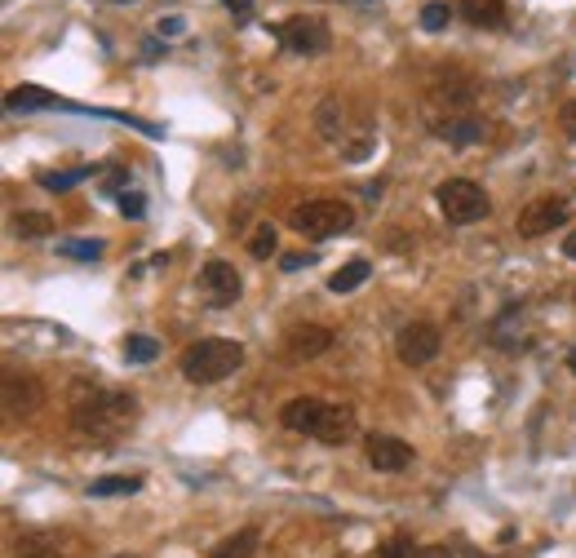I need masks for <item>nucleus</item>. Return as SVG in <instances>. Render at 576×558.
<instances>
[{"label":"nucleus","instance_id":"39","mask_svg":"<svg viewBox=\"0 0 576 558\" xmlns=\"http://www.w3.org/2000/svg\"><path fill=\"white\" fill-rule=\"evenodd\" d=\"M116 5H133V0H116Z\"/></svg>","mask_w":576,"mask_h":558},{"label":"nucleus","instance_id":"29","mask_svg":"<svg viewBox=\"0 0 576 558\" xmlns=\"http://www.w3.org/2000/svg\"><path fill=\"white\" fill-rule=\"evenodd\" d=\"M116 204H120V217H129V222H138V217L147 213V200H142L138 191H120Z\"/></svg>","mask_w":576,"mask_h":558},{"label":"nucleus","instance_id":"28","mask_svg":"<svg viewBox=\"0 0 576 558\" xmlns=\"http://www.w3.org/2000/svg\"><path fill=\"white\" fill-rule=\"evenodd\" d=\"M377 558H417V550L408 536H390V541L377 545Z\"/></svg>","mask_w":576,"mask_h":558},{"label":"nucleus","instance_id":"15","mask_svg":"<svg viewBox=\"0 0 576 558\" xmlns=\"http://www.w3.org/2000/svg\"><path fill=\"white\" fill-rule=\"evenodd\" d=\"M439 138L452 142V147H475V142L488 138V129L475 116H457V120H439Z\"/></svg>","mask_w":576,"mask_h":558},{"label":"nucleus","instance_id":"16","mask_svg":"<svg viewBox=\"0 0 576 558\" xmlns=\"http://www.w3.org/2000/svg\"><path fill=\"white\" fill-rule=\"evenodd\" d=\"M351 434H355V417L346 408H333V403H328V412H324L320 430H315V439H320V443H346Z\"/></svg>","mask_w":576,"mask_h":558},{"label":"nucleus","instance_id":"34","mask_svg":"<svg viewBox=\"0 0 576 558\" xmlns=\"http://www.w3.org/2000/svg\"><path fill=\"white\" fill-rule=\"evenodd\" d=\"M129 182V169H120V173H111L107 182H102V191H111V195H120V186Z\"/></svg>","mask_w":576,"mask_h":558},{"label":"nucleus","instance_id":"25","mask_svg":"<svg viewBox=\"0 0 576 558\" xmlns=\"http://www.w3.org/2000/svg\"><path fill=\"white\" fill-rule=\"evenodd\" d=\"M257 550V527H244L240 536H231V541L218 550V558H253Z\"/></svg>","mask_w":576,"mask_h":558},{"label":"nucleus","instance_id":"2","mask_svg":"<svg viewBox=\"0 0 576 558\" xmlns=\"http://www.w3.org/2000/svg\"><path fill=\"white\" fill-rule=\"evenodd\" d=\"M244 364V346L231 337H200L195 346H187L182 355V377L195 386H218L235 368Z\"/></svg>","mask_w":576,"mask_h":558},{"label":"nucleus","instance_id":"36","mask_svg":"<svg viewBox=\"0 0 576 558\" xmlns=\"http://www.w3.org/2000/svg\"><path fill=\"white\" fill-rule=\"evenodd\" d=\"M563 253H568V257H572V262H576V231L568 235V240H563Z\"/></svg>","mask_w":576,"mask_h":558},{"label":"nucleus","instance_id":"24","mask_svg":"<svg viewBox=\"0 0 576 558\" xmlns=\"http://www.w3.org/2000/svg\"><path fill=\"white\" fill-rule=\"evenodd\" d=\"M275 248H280V235H275L271 222H262V226L253 231V240H249V253L257 257V262H266V257H271Z\"/></svg>","mask_w":576,"mask_h":558},{"label":"nucleus","instance_id":"4","mask_svg":"<svg viewBox=\"0 0 576 558\" xmlns=\"http://www.w3.org/2000/svg\"><path fill=\"white\" fill-rule=\"evenodd\" d=\"M435 204H439V213L448 217L452 226H475V222H483L488 217V195H483V186H475V182H466V178H452V182H444L435 191Z\"/></svg>","mask_w":576,"mask_h":558},{"label":"nucleus","instance_id":"21","mask_svg":"<svg viewBox=\"0 0 576 558\" xmlns=\"http://www.w3.org/2000/svg\"><path fill=\"white\" fill-rule=\"evenodd\" d=\"M102 240H89V235H80V240H58V257H71V262H98L102 257Z\"/></svg>","mask_w":576,"mask_h":558},{"label":"nucleus","instance_id":"32","mask_svg":"<svg viewBox=\"0 0 576 558\" xmlns=\"http://www.w3.org/2000/svg\"><path fill=\"white\" fill-rule=\"evenodd\" d=\"M156 31H160V36H182V31H187V23H182V18L178 14H169V18H160V23H156Z\"/></svg>","mask_w":576,"mask_h":558},{"label":"nucleus","instance_id":"33","mask_svg":"<svg viewBox=\"0 0 576 558\" xmlns=\"http://www.w3.org/2000/svg\"><path fill=\"white\" fill-rule=\"evenodd\" d=\"M563 133H568V138H576V98L568 102V107H563Z\"/></svg>","mask_w":576,"mask_h":558},{"label":"nucleus","instance_id":"11","mask_svg":"<svg viewBox=\"0 0 576 558\" xmlns=\"http://www.w3.org/2000/svg\"><path fill=\"white\" fill-rule=\"evenodd\" d=\"M324 412H328V403H324V399H311V395L288 399L284 408H280V426H284V430H293V434H311V439H315V430H320Z\"/></svg>","mask_w":576,"mask_h":558},{"label":"nucleus","instance_id":"8","mask_svg":"<svg viewBox=\"0 0 576 558\" xmlns=\"http://www.w3.org/2000/svg\"><path fill=\"white\" fill-rule=\"evenodd\" d=\"M364 452H368V465L382 474H399L413 465V443L395 439V434H368Z\"/></svg>","mask_w":576,"mask_h":558},{"label":"nucleus","instance_id":"1","mask_svg":"<svg viewBox=\"0 0 576 558\" xmlns=\"http://www.w3.org/2000/svg\"><path fill=\"white\" fill-rule=\"evenodd\" d=\"M133 412H138V403H133V395H120V390H102L94 381H80L71 390V421L89 439L102 443L120 439L125 430H133Z\"/></svg>","mask_w":576,"mask_h":558},{"label":"nucleus","instance_id":"23","mask_svg":"<svg viewBox=\"0 0 576 558\" xmlns=\"http://www.w3.org/2000/svg\"><path fill=\"white\" fill-rule=\"evenodd\" d=\"M85 178H94V169H67V173H40V186H45V191H71V186L76 182H85Z\"/></svg>","mask_w":576,"mask_h":558},{"label":"nucleus","instance_id":"13","mask_svg":"<svg viewBox=\"0 0 576 558\" xmlns=\"http://www.w3.org/2000/svg\"><path fill=\"white\" fill-rule=\"evenodd\" d=\"M200 284H204V293H209V302L213 306H231L235 297H240V271H235L231 262H209L200 271Z\"/></svg>","mask_w":576,"mask_h":558},{"label":"nucleus","instance_id":"3","mask_svg":"<svg viewBox=\"0 0 576 558\" xmlns=\"http://www.w3.org/2000/svg\"><path fill=\"white\" fill-rule=\"evenodd\" d=\"M288 222H293V231L306 235V240H328V235L351 231L355 209L346 200H306L288 213Z\"/></svg>","mask_w":576,"mask_h":558},{"label":"nucleus","instance_id":"7","mask_svg":"<svg viewBox=\"0 0 576 558\" xmlns=\"http://www.w3.org/2000/svg\"><path fill=\"white\" fill-rule=\"evenodd\" d=\"M563 217H568V200H563V195H541V200L523 204V213H519V235H528V240H537V235H550L554 226H563Z\"/></svg>","mask_w":576,"mask_h":558},{"label":"nucleus","instance_id":"27","mask_svg":"<svg viewBox=\"0 0 576 558\" xmlns=\"http://www.w3.org/2000/svg\"><path fill=\"white\" fill-rule=\"evenodd\" d=\"M452 23V5H444V0H430L426 9H421V27L426 31H444Z\"/></svg>","mask_w":576,"mask_h":558},{"label":"nucleus","instance_id":"26","mask_svg":"<svg viewBox=\"0 0 576 558\" xmlns=\"http://www.w3.org/2000/svg\"><path fill=\"white\" fill-rule=\"evenodd\" d=\"M18 235H23V240L54 235V217H45V213H23V217H18Z\"/></svg>","mask_w":576,"mask_h":558},{"label":"nucleus","instance_id":"22","mask_svg":"<svg viewBox=\"0 0 576 558\" xmlns=\"http://www.w3.org/2000/svg\"><path fill=\"white\" fill-rule=\"evenodd\" d=\"M14 558H63V554H58L54 536L36 532V536H23V541H18V550H14Z\"/></svg>","mask_w":576,"mask_h":558},{"label":"nucleus","instance_id":"18","mask_svg":"<svg viewBox=\"0 0 576 558\" xmlns=\"http://www.w3.org/2000/svg\"><path fill=\"white\" fill-rule=\"evenodd\" d=\"M142 492V474H102L89 483V496H133Z\"/></svg>","mask_w":576,"mask_h":558},{"label":"nucleus","instance_id":"12","mask_svg":"<svg viewBox=\"0 0 576 558\" xmlns=\"http://www.w3.org/2000/svg\"><path fill=\"white\" fill-rule=\"evenodd\" d=\"M40 403H45V390H40V381L9 372V377H5V417H32Z\"/></svg>","mask_w":576,"mask_h":558},{"label":"nucleus","instance_id":"5","mask_svg":"<svg viewBox=\"0 0 576 558\" xmlns=\"http://www.w3.org/2000/svg\"><path fill=\"white\" fill-rule=\"evenodd\" d=\"M275 36H280L284 49H293V54H324L328 45H333V31H328L324 18H284L280 27H275Z\"/></svg>","mask_w":576,"mask_h":558},{"label":"nucleus","instance_id":"6","mask_svg":"<svg viewBox=\"0 0 576 558\" xmlns=\"http://www.w3.org/2000/svg\"><path fill=\"white\" fill-rule=\"evenodd\" d=\"M399 359H404L408 368H421V364H430V359L439 355V346H444V337H439V328L435 324H408V328H399Z\"/></svg>","mask_w":576,"mask_h":558},{"label":"nucleus","instance_id":"38","mask_svg":"<svg viewBox=\"0 0 576 558\" xmlns=\"http://www.w3.org/2000/svg\"><path fill=\"white\" fill-rule=\"evenodd\" d=\"M116 558H138V554H116Z\"/></svg>","mask_w":576,"mask_h":558},{"label":"nucleus","instance_id":"10","mask_svg":"<svg viewBox=\"0 0 576 558\" xmlns=\"http://www.w3.org/2000/svg\"><path fill=\"white\" fill-rule=\"evenodd\" d=\"M328 346H333V333L320 328V324H293L284 333V355L293 359V364H302V359H320Z\"/></svg>","mask_w":576,"mask_h":558},{"label":"nucleus","instance_id":"20","mask_svg":"<svg viewBox=\"0 0 576 558\" xmlns=\"http://www.w3.org/2000/svg\"><path fill=\"white\" fill-rule=\"evenodd\" d=\"M125 359L129 364H156L160 359V341L147 333H129L125 337Z\"/></svg>","mask_w":576,"mask_h":558},{"label":"nucleus","instance_id":"31","mask_svg":"<svg viewBox=\"0 0 576 558\" xmlns=\"http://www.w3.org/2000/svg\"><path fill=\"white\" fill-rule=\"evenodd\" d=\"M222 5H226V14H231L235 23H249L253 18V0H222Z\"/></svg>","mask_w":576,"mask_h":558},{"label":"nucleus","instance_id":"35","mask_svg":"<svg viewBox=\"0 0 576 558\" xmlns=\"http://www.w3.org/2000/svg\"><path fill=\"white\" fill-rule=\"evenodd\" d=\"M417 558H452L448 545H426V550H417Z\"/></svg>","mask_w":576,"mask_h":558},{"label":"nucleus","instance_id":"17","mask_svg":"<svg viewBox=\"0 0 576 558\" xmlns=\"http://www.w3.org/2000/svg\"><path fill=\"white\" fill-rule=\"evenodd\" d=\"M5 107H9V111H32V107H63V98H54V93H45V89H36V85H18V89H9Z\"/></svg>","mask_w":576,"mask_h":558},{"label":"nucleus","instance_id":"37","mask_svg":"<svg viewBox=\"0 0 576 558\" xmlns=\"http://www.w3.org/2000/svg\"><path fill=\"white\" fill-rule=\"evenodd\" d=\"M568 368H572V372H576V350H572V355H568Z\"/></svg>","mask_w":576,"mask_h":558},{"label":"nucleus","instance_id":"19","mask_svg":"<svg viewBox=\"0 0 576 558\" xmlns=\"http://www.w3.org/2000/svg\"><path fill=\"white\" fill-rule=\"evenodd\" d=\"M368 271H373V266H368L364 257H355V262H346L337 275H328V293H355V288L368 279Z\"/></svg>","mask_w":576,"mask_h":558},{"label":"nucleus","instance_id":"9","mask_svg":"<svg viewBox=\"0 0 576 558\" xmlns=\"http://www.w3.org/2000/svg\"><path fill=\"white\" fill-rule=\"evenodd\" d=\"M470 102H475V80L470 76L448 71L430 85V107H448V120H457V111H470Z\"/></svg>","mask_w":576,"mask_h":558},{"label":"nucleus","instance_id":"30","mask_svg":"<svg viewBox=\"0 0 576 558\" xmlns=\"http://www.w3.org/2000/svg\"><path fill=\"white\" fill-rule=\"evenodd\" d=\"M315 262H320V253H311V248H306V253H284L280 257L284 271H302V266H315Z\"/></svg>","mask_w":576,"mask_h":558},{"label":"nucleus","instance_id":"14","mask_svg":"<svg viewBox=\"0 0 576 558\" xmlns=\"http://www.w3.org/2000/svg\"><path fill=\"white\" fill-rule=\"evenodd\" d=\"M461 18H466L470 27H506V5L501 0H461Z\"/></svg>","mask_w":576,"mask_h":558}]
</instances>
